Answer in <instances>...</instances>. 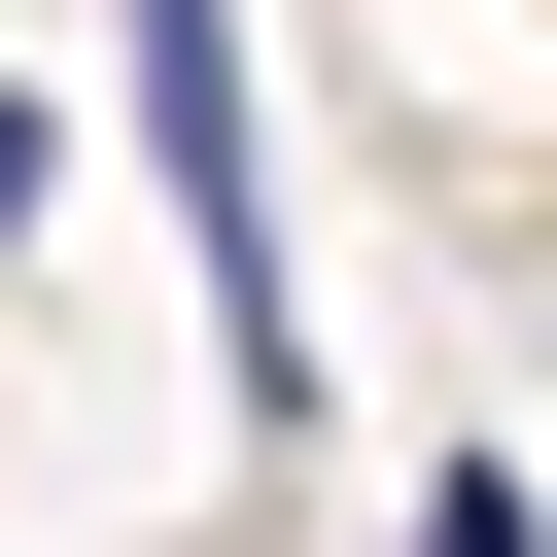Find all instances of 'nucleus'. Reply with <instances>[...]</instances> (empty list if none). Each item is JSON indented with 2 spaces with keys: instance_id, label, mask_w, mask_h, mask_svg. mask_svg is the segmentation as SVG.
<instances>
[{
  "instance_id": "7ed1b4c3",
  "label": "nucleus",
  "mask_w": 557,
  "mask_h": 557,
  "mask_svg": "<svg viewBox=\"0 0 557 557\" xmlns=\"http://www.w3.org/2000/svg\"><path fill=\"white\" fill-rule=\"evenodd\" d=\"M35 209H70V139H35V104H0V244H35Z\"/></svg>"
},
{
  "instance_id": "f257e3e1",
  "label": "nucleus",
  "mask_w": 557,
  "mask_h": 557,
  "mask_svg": "<svg viewBox=\"0 0 557 557\" xmlns=\"http://www.w3.org/2000/svg\"><path fill=\"white\" fill-rule=\"evenodd\" d=\"M104 70H139V174H174V244H209V383H244V418H313V278H278V104H244V0H104Z\"/></svg>"
},
{
  "instance_id": "f03ea898",
  "label": "nucleus",
  "mask_w": 557,
  "mask_h": 557,
  "mask_svg": "<svg viewBox=\"0 0 557 557\" xmlns=\"http://www.w3.org/2000/svg\"><path fill=\"white\" fill-rule=\"evenodd\" d=\"M418 557H557V487H522V453H453V487H418Z\"/></svg>"
}]
</instances>
